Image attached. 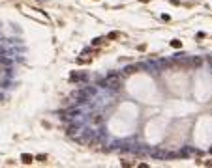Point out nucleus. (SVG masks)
<instances>
[{
	"mask_svg": "<svg viewBox=\"0 0 212 168\" xmlns=\"http://www.w3.org/2000/svg\"><path fill=\"white\" fill-rule=\"evenodd\" d=\"M171 45H173V47H175V49H178V47H180V45H182V43H180V41H178V39H173V41H171Z\"/></svg>",
	"mask_w": 212,
	"mask_h": 168,
	"instance_id": "obj_5",
	"label": "nucleus"
},
{
	"mask_svg": "<svg viewBox=\"0 0 212 168\" xmlns=\"http://www.w3.org/2000/svg\"><path fill=\"white\" fill-rule=\"evenodd\" d=\"M90 125H92V127H101V125H103V114H100V112L92 114V116H90Z\"/></svg>",
	"mask_w": 212,
	"mask_h": 168,
	"instance_id": "obj_2",
	"label": "nucleus"
},
{
	"mask_svg": "<svg viewBox=\"0 0 212 168\" xmlns=\"http://www.w3.org/2000/svg\"><path fill=\"white\" fill-rule=\"evenodd\" d=\"M209 62H210V65H212V58H210V60H209Z\"/></svg>",
	"mask_w": 212,
	"mask_h": 168,
	"instance_id": "obj_7",
	"label": "nucleus"
},
{
	"mask_svg": "<svg viewBox=\"0 0 212 168\" xmlns=\"http://www.w3.org/2000/svg\"><path fill=\"white\" fill-rule=\"evenodd\" d=\"M21 161H23L24 165H32L34 157H32V155H28V153H23V155H21Z\"/></svg>",
	"mask_w": 212,
	"mask_h": 168,
	"instance_id": "obj_3",
	"label": "nucleus"
},
{
	"mask_svg": "<svg viewBox=\"0 0 212 168\" xmlns=\"http://www.w3.org/2000/svg\"><path fill=\"white\" fill-rule=\"evenodd\" d=\"M135 71H137V67H135V65H130V67H126V73H128V75H132V73H135Z\"/></svg>",
	"mask_w": 212,
	"mask_h": 168,
	"instance_id": "obj_4",
	"label": "nucleus"
},
{
	"mask_svg": "<svg viewBox=\"0 0 212 168\" xmlns=\"http://www.w3.org/2000/svg\"><path fill=\"white\" fill-rule=\"evenodd\" d=\"M36 159H38V161H39V163H45V161H47V157H45V155H38V157H36Z\"/></svg>",
	"mask_w": 212,
	"mask_h": 168,
	"instance_id": "obj_6",
	"label": "nucleus"
},
{
	"mask_svg": "<svg viewBox=\"0 0 212 168\" xmlns=\"http://www.w3.org/2000/svg\"><path fill=\"white\" fill-rule=\"evenodd\" d=\"M103 84H105V88L118 90V88H120V75H116V73H111V75H107V79L103 80Z\"/></svg>",
	"mask_w": 212,
	"mask_h": 168,
	"instance_id": "obj_1",
	"label": "nucleus"
}]
</instances>
